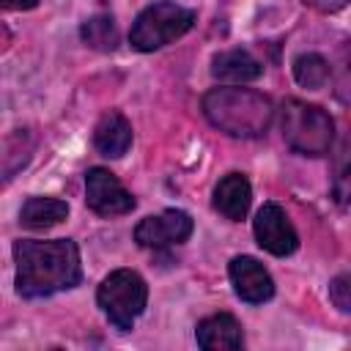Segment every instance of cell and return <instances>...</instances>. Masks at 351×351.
<instances>
[{
	"mask_svg": "<svg viewBox=\"0 0 351 351\" xmlns=\"http://www.w3.org/2000/svg\"><path fill=\"white\" fill-rule=\"evenodd\" d=\"M11 255L16 263L14 288L22 299H41L71 291L82 280L80 247L71 239H16Z\"/></svg>",
	"mask_w": 351,
	"mask_h": 351,
	"instance_id": "6da1fadb",
	"label": "cell"
},
{
	"mask_svg": "<svg viewBox=\"0 0 351 351\" xmlns=\"http://www.w3.org/2000/svg\"><path fill=\"white\" fill-rule=\"evenodd\" d=\"M203 115L214 129L230 137L255 140L269 132L274 121V101L255 88L219 85L203 96Z\"/></svg>",
	"mask_w": 351,
	"mask_h": 351,
	"instance_id": "7a4b0ae2",
	"label": "cell"
},
{
	"mask_svg": "<svg viewBox=\"0 0 351 351\" xmlns=\"http://www.w3.org/2000/svg\"><path fill=\"white\" fill-rule=\"evenodd\" d=\"M280 132L291 151L302 156H326L335 145L332 115L310 101L285 99L280 107Z\"/></svg>",
	"mask_w": 351,
	"mask_h": 351,
	"instance_id": "3957f363",
	"label": "cell"
},
{
	"mask_svg": "<svg viewBox=\"0 0 351 351\" xmlns=\"http://www.w3.org/2000/svg\"><path fill=\"white\" fill-rule=\"evenodd\" d=\"M195 22L197 14L192 8H184L173 0H156L134 16L129 30V44L137 52H154L189 33Z\"/></svg>",
	"mask_w": 351,
	"mask_h": 351,
	"instance_id": "277c9868",
	"label": "cell"
},
{
	"mask_svg": "<svg viewBox=\"0 0 351 351\" xmlns=\"http://www.w3.org/2000/svg\"><path fill=\"white\" fill-rule=\"evenodd\" d=\"M96 302L115 329L129 332L148 304V285L134 269H115L101 280Z\"/></svg>",
	"mask_w": 351,
	"mask_h": 351,
	"instance_id": "5b68a950",
	"label": "cell"
},
{
	"mask_svg": "<svg viewBox=\"0 0 351 351\" xmlns=\"http://www.w3.org/2000/svg\"><path fill=\"white\" fill-rule=\"evenodd\" d=\"M195 230V219L181 208H165L159 214L143 217L134 225V241L145 250H170L184 244Z\"/></svg>",
	"mask_w": 351,
	"mask_h": 351,
	"instance_id": "8992f818",
	"label": "cell"
},
{
	"mask_svg": "<svg viewBox=\"0 0 351 351\" xmlns=\"http://www.w3.org/2000/svg\"><path fill=\"white\" fill-rule=\"evenodd\" d=\"M85 203L99 217H121L137 206L134 195L107 167H90L85 173Z\"/></svg>",
	"mask_w": 351,
	"mask_h": 351,
	"instance_id": "52a82bcc",
	"label": "cell"
},
{
	"mask_svg": "<svg viewBox=\"0 0 351 351\" xmlns=\"http://www.w3.org/2000/svg\"><path fill=\"white\" fill-rule=\"evenodd\" d=\"M252 233H255L258 247L277 258H285V255L296 252V247H299V233H296L293 222L288 219L285 208L271 200L258 208V214L252 219Z\"/></svg>",
	"mask_w": 351,
	"mask_h": 351,
	"instance_id": "ba28073f",
	"label": "cell"
},
{
	"mask_svg": "<svg viewBox=\"0 0 351 351\" xmlns=\"http://www.w3.org/2000/svg\"><path fill=\"white\" fill-rule=\"evenodd\" d=\"M228 277L236 296L247 304H263L274 296V280L261 261L252 255H236L228 263Z\"/></svg>",
	"mask_w": 351,
	"mask_h": 351,
	"instance_id": "9c48e42d",
	"label": "cell"
},
{
	"mask_svg": "<svg viewBox=\"0 0 351 351\" xmlns=\"http://www.w3.org/2000/svg\"><path fill=\"white\" fill-rule=\"evenodd\" d=\"M211 203H214V211H219L225 219L230 222H241L250 211V203H252V186H250V178L244 173H228L217 181L214 186V195H211Z\"/></svg>",
	"mask_w": 351,
	"mask_h": 351,
	"instance_id": "30bf717a",
	"label": "cell"
},
{
	"mask_svg": "<svg viewBox=\"0 0 351 351\" xmlns=\"http://www.w3.org/2000/svg\"><path fill=\"white\" fill-rule=\"evenodd\" d=\"M195 340L206 351H236L244 346V329L230 313H214L203 318L195 329Z\"/></svg>",
	"mask_w": 351,
	"mask_h": 351,
	"instance_id": "8fae6325",
	"label": "cell"
},
{
	"mask_svg": "<svg viewBox=\"0 0 351 351\" xmlns=\"http://www.w3.org/2000/svg\"><path fill=\"white\" fill-rule=\"evenodd\" d=\"M263 74V63L241 47L217 52L211 60V77L219 82H230V85H241V82H252Z\"/></svg>",
	"mask_w": 351,
	"mask_h": 351,
	"instance_id": "7c38bea8",
	"label": "cell"
},
{
	"mask_svg": "<svg viewBox=\"0 0 351 351\" xmlns=\"http://www.w3.org/2000/svg\"><path fill=\"white\" fill-rule=\"evenodd\" d=\"M132 123L123 112L118 110H110L99 118L96 129H93V145L101 156H110V159H121L129 148H132Z\"/></svg>",
	"mask_w": 351,
	"mask_h": 351,
	"instance_id": "4fadbf2b",
	"label": "cell"
},
{
	"mask_svg": "<svg viewBox=\"0 0 351 351\" xmlns=\"http://www.w3.org/2000/svg\"><path fill=\"white\" fill-rule=\"evenodd\" d=\"M69 217V203L60 197H41L33 195L19 208V225L27 230H47L60 225Z\"/></svg>",
	"mask_w": 351,
	"mask_h": 351,
	"instance_id": "5bb4252c",
	"label": "cell"
},
{
	"mask_svg": "<svg viewBox=\"0 0 351 351\" xmlns=\"http://www.w3.org/2000/svg\"><path fill=\"white\" fill-rule=\"evenodd\" d=\"M80 38L99 52H112L118 47V25L110 14H93L80 25Z\"/></svg>",
	"mask_w": 351,
	"mask_h": 351,
	"instance_id": "9a60e30c",
	"label": "cell"
},
{
	"mask_svg": "<svg viewBox=\"0 0 351 351\" xmlns=\"http://www.w3.org/2000/svg\"><path fill=\"white\" fill-rule=\"evenodd\" d=\"M332 77L329 60L318 52H304L293 60V80L307 90H321Z\"/></svg>",
	"mask_w": 351,
	"mask_h": 351,
	"instance_id": "2e32d148",
	"label": "cell"
},
{
	"mask_svg": "<svg viewBox=\"0 0 351 351\" xmlns=\"http://www.w3.org/2000/svg\"><path fill=\"white\" fill-rule=\"evenodd\" d=\"M329 299L335 302V307L340 313H348L351 310V277L343 271L337 274L332 282H329Z\"/></svg>",
	"mask_w": 351,
	"mask_h": 351,
	"instance_id": "e0dca14e",
	"label": "cell"
},
{
	"mask_svg": "<svg viewBox=\"0 0 351 351\" xmlns=\"http://www.w3.org/2000/svg\"><path fill=\"white\" fill-rule=\"evenodd\" d=\"M310 8H315V11H324V14H335V11H340V8H346V3L348 0H304Z\"/></svg>",
	"mask_w": 351,
	"mask_h": 351,
	"instance_id": "ac0fdd59",
	"label": "cell"
},
{
	"mask_svg": "<svg viewBox=\"0 0 351 351\" xmlns=\"http://www.w3.org/2000/svg\"><path fill=\"white\" fill-rule=\"evenodd\" d=\"M41 0H0V8H5V11H30Z\"/></svg>",
	"mask_w": 351,
	"mask_h": 351,
	"instance_id": "d6986e66",
	"label": "cell"
}]
</instances>
